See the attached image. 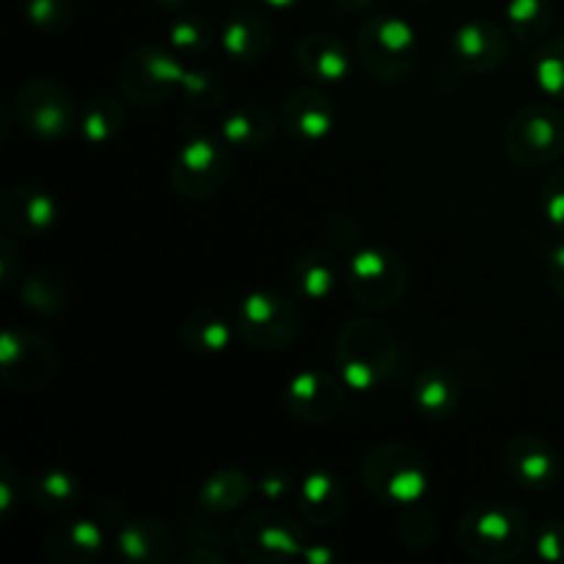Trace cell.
<instances>
[{
  "mask_svg": "<svg viewBox=\"0 0 564 564\" xmlns=\"http://www.w3.org/2000/svg\"><path fill=\"white\" fill-rule=\"evenodd\" d=\"M58 350L47 336L31 328H6L0 334V380L22 394H39L55 383Z\"/></svg>",
  "mask_w": 564,
  "mask_h": 564,
  "instance_id": "obj_11",
  "label": "cell"
},
{
  "mask_svg": "<svg viewBox=\"0 0 564 564\" xmlns=\"http://www.w3.org/2000/svg\"><path fill=\"white\" fill-rule=\"evenodd\" d=\"M510 55V33L494 20H471L455 28L449 39V58L466 75L496 72Z\"/></svg>",
  "mask_w": 564,
  "mask_h": 564,
  "instance_id": "obj_14",
  "label": "cell"
},
{
  "mask_svg": "<svg viewBox=\"0 0 564 564\" xmlns=\"http://www.w3.org/2000/svg\"><path fill=\"white\" fill-rule=\"evenodd\" d=\"M397 534H400L402 543L413 551H427L430 545L435 543V534H438V523H435V516L416 505H408L405 512L400 516V523H397Z\"/></svg>",
  "mask_w": 564,
  "mask_h": 564,
  "instance_id": "obj_36",
  "label": "cell"
},
{
  "mask_svg": "<svg viewBox=\"0 0 564 564\" xmlns=\"http://www.w3.org/2000/svg\"><path fill=\"white\" fill-rule=\"evenodd\" d=\"M259 3H264L268 9H273V11H284V9H295L301 0H259Z\"/></svg>",
  "mask_w": 564,
  "mask_h": 564,
  "instance_id": "obj_49",
  "label": "cell"
},
{
  "mask_svg": "<svg viewBox=\"0 0 564 564\" xmlns=\"http://www.w3.org/2000/svg\"><path fill=\"white\" fill-rule=\"evenodd\" d=\"M108 549V529L97 518H61L44 532V551L58 564H94Z\"/></svg>",
  "mask_w": 564,
  "mask_h": 564,
  "instance_id": "obj_18",
  "label": "cell"
},
{
  "mask_svg": "<svg viewBox=\"0 0 564 564\" xmlns=\"http://www.w3.org/2000/svg\"><path fill=\"white\" fill-rule=\"evenodd\" d=\"M301 560H306L308 564H330L336 560V554L328 549V545H306Z\"/></svg>",
  "mask_w": 564,
  "mask_h": 564,
  "instance_id": "obj_47",
  "label": "cell"
},
{
  "mask_svg": "<svg viewBox=\"0 0 564 564\" xmlns=\"http://www.w3.org/2000/svg\"><path fill=\"white\" fill-rule=\"evenodd\" d=\"M237 328L215 308H193L185 319H182V339H185L187 350L198 352V356H218L235 339Z\"/></svg>",
  "mask_w": 564,
  "mask_h": 564,
  "instance_id": "obj_28",
  "label": "cell"
},
{
  "mask_svg": "<svg viewBox=\"0 0 564 564\" xmlns=\"http://www.w3.org/2000/svg\"><path fill=\"white\" fill-rule=\"evenodd\" d=\"M345 485L334 471H312L297 488V516L306 527H336L345 516Z\"/></svg>",
  "mask_w": 564,
  "mask_h": 564,
  "instance_id": "obj_22",
  "label": "cell"
},
{
  "mask_svg": "<svg viewBox=\"0 0 564 564\" xmlns=\"http://www.w3.org/2000/svg\"><path fill=\"white\" fill-rule=\"evenodd\" d=\"M295 66L314 86H339L350 77L352 55L336 33L312 31L297 39Z\"/></svg>",
  "mask_w": 564,
  "mask_h": 564,
  "instance_id": "obj_19",
  "label": "cell"
},
{
  "mask_svg": "<svg viewBox=\"0 0 564 564\" xmlns=\"http://www.w3.org/2000/svg\"><path fill=\"white\" fill-rule=\"evenodd\" d=\"M347 405V386L339 372L303 369L284 386V408L301 424H328L341 416Z\"/></svg>",
  "mask_w": 564,
  "mask_h": 564,
  "instance_id": "obj_13",
  "label": "cell"
},
{
  "mask_svg": "<svg viewBox=\"0 0 564 564\" xmlns=\"http://www.w3.org/2000/svg\"><path fill=\"white\" fill-rule=\"evenodd\" d=\"M14 110L17 124L31 138L44 143L64 141L77 127V102L64 83L53 77H31L14 91Z\"/></svg>",
  "mask_w": 564,
  "mask_h": 564,
  "instance_id": "obj_9",
  "label": "cell"
},
{
  "mask_svg": "<svg viewBox=\"0 0 564 564\" xmlns=\"http://www.w3.org/2000/svg\"><path fill=\"white\" fill-rule=\"evenodd\" d=\"M235 174L229 143L224 138L196 135L176 149L169 169V185L187 202H209L226 191Z\"/></svg>",
  "mask_w": 564,
  "mask_h": 564,
  "instance_id": "obj_7",
  "label": "cell"
},
{
  "mask_svg": "<svg viewBox=\"0 0 564 564\" xmlns=\"http://www.w3.org/2000/svg\"><path fill=\"white\" fill-rule=\"evenodd\" d=\"M116 554L127 564H165L176 556V538L160 518H124L116 529Z\"/></svg>",
  "mask_w": 564,
  "mask_h": 564,
  "instance_id": "obj_20",
  "label": "cell"
},
{
  "mask_svg": "<svg viewBox=\"0 0 564 564\" xmlns=\"http://www.w3.org/2000/svg\"><path fill=\"white\" fill-rule=\"evenodd\" d=\"M22 14L31 22L33 31L58 36L75 20V3L72 0H22Z\"/></svg>",
  "mask_w": 564,
  "mask_h": 564,
  "instance_id": "obj_35",
  "label": "cell"
},
{
  "mask_svg": "<svg viewBox=\"0 0 564 564\" xmlns=\"http://www.w3.org/2000/svg\"><path fill=\"white\" fill-rule=\"evenodd\" d=\"M505 468L512 482L529 494H545L562 477V460L540 435L518 433L505 446Z\"/></svg>",
  "mask_w": 564,
  "mask_h": 564,
  "instance_id": "obj_15",
  "label": "cell"
},
{
  "mask_svg": "<svg viewBox=\"0 0 564 564\" xmlns=\"http://www.w3.org/2000/svg\"><path fill=\"white\" fill-rule=\"evenodd\" d=\"M20 303L36 317H58L69 308V286L50 270H36L20 281Z\"/></svg>",
  "mask_w": 564,
  "mask_h": 564,
  "instance_id": "obj_29",
  "label": "cell"
},
{
  "mask_svg": "<svg viewBox=\"0 0 564 564\" xmlns=\"http://www.w3.org/2000/svg\"><path fill=\"white\" fill-rule=\"evenodd\" d=\"M328 237H330V246L341 253H352L364 246L361 224L345 213L334 215V218L328 220Z\"/></svg>",
  "mask_w": 564,
  "mask_h": 564,
  "instance_id": "obj_39",
  "label": "cell"
},
{
  "mask_svg": "<svg viewBox=\"0 0 564 564\" xmlns=\"http://www.w3.org/2000/svg\"><path fill=\"white\" fill-rule=\"evenodd\" d=\"M341 279L339 259L328 248H308L290 264L292 292L303 301L323 303L334 295L336 284Z\"/></svg>",
  "mask_w": 564,
  "mask_h": 564,
  "instance_id": "obj_25",
  "label": "cell"
},
{
  "mask_svg": "<svg viewBox=\"0 0 564 564\" xmlns=\"http://www.w3.org/2000/svg\"><path fill=\"white\" fill-rule=\"evenodd\" d=\"M356 61L378 83H400L419 64V33L402 17L372 14L356 36Z\"/></svg>",
  "mask_w": 564,
  "mask_h": 564,
  "instance_id": "obj_3",
  "label": "cell"
},
{
  "mask_svg": "<svg viewBox=\"0 0 564 564\" xmlns=\"http://www.w3.org/2000/svg\"><path fill=\"white\" fill-rule=\"evenodd\" d=\"M215 516L202 510V516L185 518V534L191 545H209V549H224V529L213 523Z\"/></svg>",
  "mask_w": 564,
  "mask_h": 564,
  "instance_id": "obj_41",
  "label": "cell"
},
{
  "mask_svg": "<svg viewBox=\"0 0 564 564\" xmlns=\"http://www.w3.org/2000/svg\"><path fill=\"white\" fill-rule=\"evenodd\" d=\"M532 75L545 97L564 102V33L540 44L532 61Z\"/></svg>",
  "mask_w": 564,
  "mask_h": 564,
  "instance_id": "obj_33",
  "label": "cell"
},
{
  "mask_svg": "<svg viewBox=\"0 0 564 564\" xmlns=\"http://www.w3.org/2000/svg\"><path fill=\"white\" fill-rule=\"evenodd\" d=\"M20 275V251L9 235L0 237V286L9 290Z\"/></svg>",
  "mask_w": 564,
  "mask_h": 564,
  "instance_id": "obj_42",
  "label": "cell"
},
{
  "mask_svg": "<svg viewBox=\"0 0 564 564\" xmlns=\"http://www.w3.org/2000/svg\"><path fill=\"white\" fill-rule=\"evenodd\" d=\"M185 564H224L226 556L220 549H209V545H191L185 556H182Z\"/></svg>",
  "mask_w": 564,
  "mask_h": 564,
  "instance_id": "obj_45",
  "label": "cell"
},
{
  "mask_svg": "<svg viewBox=\"0 0 564 564\" xmlns=\"http://www.w3.org/2000/svg\"><path fill=\"white\" fill-rule=\"evenodd\" d=\"M361 482L383 505H416L430 488V468L413 446L386 441L361 460Z\"/></svg>",
  "mask_w": 564,
  "mask_h": 564,
  "instance_id": "obj_4",
  "label": "cell"
},
{
  "mask_svg": "<svg viewBox=\"0 0 564 564\" xmlns=\"http://www.w3.org/2000/svg\"><path fill=\"white\" fill-rule=\"evenodd\" d=\"M400 341L386 323L372 317L347 319L334 341V364L347 389L367 394L394 375Z\"/></svg>",
  "mask_w": 564,
  "mask_h": 564,
  "instance_id": "obj_1",
  "label": "cell"
},
{
  "mask_svg": "<svg viewBox=\"0 0 564 564\" xmlns=\"http://www.w3.org/2000/svg\"><path fill=\"white\" fill-rule=\"evenodd\" d=\"M182 97L191 108L196 110H218L224 108L229 99V86H226L224 75L215 69H187L185 83H182Z\"/></svg>",
  "mask_w": 564,
  "mask_h": 564,
  "instance_id": "obj_34",
  "label": "cell"
},
{
  "mask_svg": "<svg viewBox=\"0 0 564 564\" xmlns=\"http://www.w3.org/2000/svg\"><path fill=\"white\" fill-rule=\"evenodd\" d=\"M507 160L521 169H543L564 154V110L551 102H529L501 130Z\"/></svg>",
  "mask_w": 564,
  "mask_h": 564,
  "instance_id": "obj_6",
  "label": "cell"
},
{
  "mask_svg": "<svg viewBox=\"0 0 564 564\" xmlns=\"http://www.w3.org/2000/svg\"><path fill=\"white\" fill-rule=\"evenodd\" d=\"M270 47H273V22L262 11H235L220 28V50L235 64H259Z\"/></svg>",
  "mask_w": 564,
  "mask_h": 564,
  "instance_id": "obj_21",
  "label": "cell"
},
{
  "mask_svg": "<svg viewBox=\"0 0 564 564\" xmlns=\"http://www.w3.org/2000/svg\"><path fill=\"white\" fill-rule=\"evenodd\" d=\"M534 556L545 564H564V523L545 518L532 532Z\"/></svg>",
  "mask_w": 564,
  "mask_h": 564,
  "instance_id": "obj_37",
  "label": "cell"
},
{
  "mask_svg": "<svg viewBox=\"0 0 564 564\" xmlns=\"http://www.w3.org/2000/svg\"><path fill=\"white\" fill-rule=\"evenodd\" d=\"M347 290L358 306L369 312H391L400 306L411 286V273L400 253L383 246H367L350 253L347 262Z\"/></svg>",
  "mask_w": 564,
  "mask_h": 564,
  "instance_id": "obj_8",
  "label": "cell"
},
{
  "mask_svg": "<svg viewBox=\"0 0 564 564\" xmlns=\"http://www.w3.org/2000/svg\"><path fill=\"white\" fill-rule=\"evenodd\" d=\"M237 554L253 564H284L301 560L306 551L303 527L279 510H253L231 529Z\"/></svg>",
  "mask_w": 564,
  "mask_h": 564,
  "instance_id": "obj_10",
  "label": "cell"
},
{
  "mask_svg": "<svg viewBox=\"0 0 564 564\" xmlns=\"http://www.w3.org/2000/svg\"><path fill=\"white\" fill-rule=\"evenodd\" d=\"M124 121L127 110L119 99L97 97L83 108L80 119H77V132L91 147H105L124 130Z\"/></svg>",
  "mask_w": 564,
  "mask_h": 564,
  "instance_id": "obj_30",
  "label": "cell"
},
{
  "mask_svg": "<svg viewBox=\"0 0 564 564\" xmlns=\"http://www.w3.org/2000/svg\"><path fill=\"white\" fill-rule=\"evenodd\" d=\"M237 336L246 347L259 352H281L297 345L306 319L301 306L270 290L248 292L235 314Z\"/></svg>",
  "mask_w": 564,
  "mask_h": 564,
  "instance_id": "obj_5",
  "label": "cell"
},
{
  "mask_svg": "<svg viewBox=\"0 0 564 564\" xmlns=\"http://www.w3.org/2000/svg\"><path fill=\"white\" fill-rule=\"evenodd\" d=\"M154 3H158L163 11H169V14H185L196 0H154Z\"/></svg>",
  "mask_w": 564,
  "mask_h": 564,
  "instance_id": "obj_48",
  "label": "cell"
},
{
  "mask_svg": "<svg viewBox=\"0 0 564 564\" xmlns=\"http://www.w3.org/2000/svg\"><path fill=\"white\" fill-rule=\"evenodd\" d=\"M257 485L242 468H218L198 485L196 505L209 516H229L253 496Z\"/></svg>",
  "mask_w": 564,
  "mask_h": 564,
  "instance_id": "obj_27",
  "label": "cell"
},
{
  "mask_svg": "<svg viewBox=\"0 0 564 564\" xmlns=\"http://www.w3.org/2000/svg\"><path fill=\"white\" fill-rule=\"evenodd\" d=\"M61 207L47 187L39 185H14L0 198V218L11 235L25 240L50 235L58 224Z\"/></svg>",
  "mask_w": 564,
  "mask_h": 564,
  "instance_id": "obj_17",
  "label": "cell"
},
{
  "mask_svg": "<svg viewBox=\"0 0 564 564\" xmlns=\"http://www.w3.org/2000/svg\"><path fill=\"white\" fill-rule=\"evenodd\" d=\"M545 275H549V284L554 290V295L564 301V240L560 246L551 248L549 259H545Z\"/></svg>",
  "mask_w": 564,
  "mask_h": 564,
  "instance_id": "obj_44",
  "label": "cell"
},
{
  "mask_svg": "<svg viewBox=\"0 0 564 564\" xmlns=\"http://www.w3.org/2000/svg\"><path fill=\"white\" fill-rule=\"evenodd\" d=\"M281 127L286 135L303 147L323 143L336 127V108L328 94L317 86H301L281 102Z\"/></svg>",
  "mask_w": 564,
  "mask_h": 564,
  "instance_id": "obj_16",
  "label": "cell"
},
{
  "mask_svg": "<svg viewBox=\"0 0 564 564\" xmlns=\"http://www.w3.org/2000/svg\"><path fill=\"white\" fill-rule=\"evenodd\" d=\"M83 499V482L66 468H42L25 479V501L36 512L50 518H64Z\"/></svg>",
  "mask_w": 564,
  "mask_h": 564,
  "instance_id": "obj_24",
  "label": "cell"
},
{
  "mask_svg": "<svg viewBox=\"0 0 564 564\" xmlns=\"http://www.w3.org/2000/svg\"><path fill=\"white\" fill-rule=\"evenodd\" d=\"M411 400L416 411L430 422H446L463 405V386L444 367H427L413 380Z\"/></svg>",
  "mask_w": 564,
  "mask_h": 564,
  "instance_id": "obj_26",
  "label": "cell"
},
{
  "mask_svg": "<svg viewBox=\"0 0 564 564\" xmlns=\"http://www.w3.org/2000/svg\"><path fill=\"white\" fill-rule=\"evenodd\" d=\"M215 42V31L204 17L176 14L169 25V50L182 61L202 58L209 53Z\"/></svg>",
  "mask_w": 564,
  "mask_h": 564,
  "instance_id": "obj_32",
  "label": "cell"
},
{
  "mask_svg": "<svg viewBox=\"0 0 564 564\" xmlns=\"http://www.w3.org/2000/svg\"><path fill=\"white\" fill-rule=\"evenodd\" d=\"M345 14H369L378 6V0H330Z\"/></svg>",
  "mask_w": 564,
  "mask_h": 564,
  "instance_id": "obj_46",
  "label": "cell"
},
{
  "mask_svg": "<svg viewBox=\"0 0 564 564\" xmlns=\"http://www.w3.org/2000/svg\"><path fill=\"white\" fill-rule=\"evenodd\" d=\"M257 490L268 501H281L286 499V494L292 490V474L290 471H268L259 477Z\"/></svg>",
  "mask_w": 564,
  "mask_h": 564,
  "instance_id": "obj_43",
  "label": "cell"
},
{
  "mask_svg": "<svg viewBox=\"0 0 564 564\" xmlns=\"http://www.w3.org/2000/svg\"><path fill=\"white\" fill-rule=\"evenodd\" d=\"M507 25L510 36L521 44H534L554 25V3L551 0H507Z\"/></svg>",
  "mask_w": 564,
  "mask_h": 564,
  "instance_id": "obj_31",
  "label": "cell"
},
{
  "mask_svg": "<svg viewBox=\"0 0 564 564\" xmlns=\"http://www.w3.org/2000/svg\"><path fill=\"white\" fill-rule=\"evenodd\" d=\"M279 124L281 119H275L264 105L242 102L226 110V116L220 119V138L231 149L264 152V149L273 147L275 135H279Z\"/></svg>",
  "mask_w": 564,
  "mask_h": 564,
  "instance_id": "obj_23",
  "label": "cell"
},
{
  "mask_svg": "<svg viewBox=\"0 0 564 564\" xmlns=\"http://www.w3.org/2000/svg\"><path fill=\"white\" fill-rule=\"evenodd\" d=\"M540 209L556 235L564 237V165L551 171L540 191Z\"/></svg>",
  "mask_w": 564,
  "mask_h": 564,
  "instance_id": "obj_38",
  "label": "cell"
},
{
  "mask_svg": "<svg viewBox=\"0 0 564 564\" xmlns=\"http://www.w3.org/2000/svg\"><path fill=\"white\" fill-rule=\"evenodd\" d=\"M532 521L527 512L507 501L490 499L474 505L457 523V543L471 560L501 564L521 560L532 545Z\"/></svg>",
  "mask_w": 564,
  "mask_h": 564,
  "instance_id": "obj_2",
  "label": "cell"
},
{
  "mask_svg": "<svg viewBox=\"0 0 564 564\" xmlns=\"http://www.w3.org/2000/svg\"><path fill=\"white\" fill-rule=\"evenodd\" d=\"M22 496H25V485L20 482V474L6 457H0V521H9L14 516Z\"/></svg>",
  "mask_w": 564,
  "mask_h": 564,
  "instance_id": "obj_40",
  "label": "cell"
},
{
  "mask_svg": "<svg viewBox=\"0 0 564 564\" xmlns=\"http://www.w3.org/2000/svg\"><path fill=\"white\" fill-rule=\"evenodd\" d=\"M185 75V61L180 55L160 44H141L121 61L119 86L132 105L152 108L180 94Z\"/></svg>",
  "mask_w": 564,
  "mask_h": 564,
  "instance_id": "obj_12",
  "label": "cell"
}]
</instances>
